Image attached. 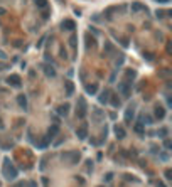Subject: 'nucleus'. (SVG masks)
I'll list each match as a JSON object with an SVG mask.
<instances>
[{"instance_id": "e433bc0d", "label": "nucleus", "mask_w": 172, "mask_h": 187, "mask_svg": "<svg viewBox=\"0 0 172 187\" xmlns=\"http://www.w3.org/2000/svg\"><path fill=\"white\" fill-rule=\"evenodd\" d=\"M100 187H101V186H100Z\"/></svg>"}, {"instance_id": "9b49d317", "label": "nucleus", "mask_w": 172, "mask_h": 187, "mask_svg": "<svg viewBox=\"0 0 172 187\" xmlns=\"http://www.w3.org/2000/svg\"><path fill=\"white\" fill-rule=\"evenodd\" d=\"M118 88H120V91L125 94V96H128V94H130V86H128V83H125V81H123V83L118 84Z\"/></svg>"}, {"instance_id": "5701e85b", "label": "nucleus", "mask_w": 172, "mask_h": 187, "mask_svg": "<svg viewBox=\"0 0 172 187\" xmlns=\"http://www.w3.org/2000/svg\"><path fill=\"white\" fill-rule=\"evenodd\" d=\"M135 76H137V73L133 69H128V71H127V79H135Z\"/></svg>"}, {"instance_id": "a878e982", "label": "nucleus", "mask_w": 172, "mask_h": 187, "mask_svg": "<svg viewBox=\"0 0 172 187\" xmlns=\"http://www.w3.org/2000/svg\"><path fill=\"white\" fill-rule=\"evenodd\" d=\"M165 14H169V12H165V10H157V12H155V15H157V17H164Z\"/></svg>"}, {"instance_id": "6e6552de", "label": "nucleus", "mask_w": 172, "mask_h": 187, "mask_svg": "<svg viewBox=\"0 0 172 187\" xmlns=\"http://www.w3.org/2000/svg\"><path fill=\"white\" fill-rule=\"evenodd\" d=\"M61 27H63L64 31H74V29H76V24H74V20L68 19V20H64L63 24H61Z\"/></svg>"}, {"instance_id": "f704fd0d", "label": "nucleus", "mask_w": 172, "mask_h": 187, "mask_svg": "<svg viewBox=\"0 0 172 187\" xmlns=\"http://www.w3.org/2000/svg\"><path fill=\"white\" fill-rule=\"evenodd\" d=\"M0 128H4V121H2V118H0Z\"/></svg>"}, {"instance_id": "473e14b6", "label": "nucleus", "mask_w": 172, "mask_h": 187, "mask_svg": "<svg viewBox=\"0 0 172 187\" xmlns=\"http://www.w3.org/2000/svg\"><path fill=\"white\" fill-rule=\"evenodd\" d=\"M0 15H5V9H2V7H0Z\"/></svg>"}, {"instance_id": "2eb2a0df", "label": "nucleus", "mask_w": 172, "mask_h": 187, "mask_svg": "<svg viewBox=\"0 0 172 187\" xmlns=\"http://www.w3.org/2000/svg\"><path fill=\"white\" fill-rule=\"evenodd\" d=\"M110 98H111V101H110V103L113 104L115 108H116V106H120V104H121V101H120V96H116V94H113V96H111V94H110Z\"/></svg>"}, {"instance_id": "f03ea898", "label": "nucleus", "mask_w": 172, "mask_h": 187, "mask_svg": "<svg viewBox=\"0 0 172 187\" xmlns=\"http://www.w3.org/2000/svg\"><path fill=\"white\" fill-rule=\"evenodd\" d=\"M76 116H78V118H84V116H86V101H84V98H79L78 99V106H76Z\"/></svg>"}, {"instance_id": "7ed1b4c3", "label": "nucleus", "mask_w": 172, "mask_h": 187, "mask_svg": "<svg viewBox=\"0 0 172 187\" xmlns=\"http://www.w3.org/2000/svg\"><path fill=\"white\" fill-rule=\"evenodd\" d=\"M22 83V79L17 76V74H12V76H9L7 78V84H10V86H14V88H19Z\"/></svg>"}, {"instance_id": "a211bd4d", "label": "nucleus", "mask_w": 172, "mask_h": 187, "mask_svg": "<svg viewBox=\"0 0 172 187\" xmlns=\"http://www.w3.org/2000/svg\"><path fill=\"white\" fill-rule=\"evenodd\" d=\"M118 10V7H111V9H108V10L105 12V17L108 19V20H111V15H113V12Z\"/></svg>"}, {"instance_id": "ddd939ff", "label": "nucleus", "mask_w": 172, "mask_h": 187, "mask_svg": "<svg viewBox=\"0 0 172 187\" xmlns=\"http://www.w3.org/2000/svg\"><path fill=\"white\" fill-rule=\"evenodd\" d=\"M164 116H165V110L162 108V106H155V118L162 120Z\"/></svg>"}, {"instance_id": "423d86ee", "label": "nucleus", "mask_w": 172, "mask_h": 187, "mask_svg": "<svg viewBox=\"0 0 172 187\" xmlns=\"http://www.w3.org/2000/svg\"><path fill=\"white\" fill-rule=\"evenodd\" d=\"M69 108H71V106H69V103H64V104H59V106L56 108V111L61 115V116H66V115L69 113Z\"/></svg>"}, {"instance_id": "393cba45", "label": "nucleus", "mask_w": 172, "mask_h": 187, "mask_svg": "<svg viewBox=\"0 0 172 187\" xmlns=\"http://www.w3.org/2000/svg\"><path fill=\"white\" fill-rule=\"evenodd\" d=\"M171 140H169V138H164V147H165V148H171Z\"/></svg>"}, {"instance_id": "f3484780", "label": "nucleus", "mask_w": 172, "mask_h": 187, "mask_svg": "<svg viewBox=\"0 0 172 187\" xmlns=\"http://www.w3.org/2000/svg\"><path fill=\"white\" fill-rule=\"evenodd\" d=\"M96 91H98V86H96V84H88V86H86V93L88 94H94Z\"/></svg>"}, {"instance_id": "bb28decb", "label": "nucleus", "mask_w": 172, "mask_h": 187, "mask_svg": "<svg viewBox=\"0 0 172 187\" xmlns=\"http://www.w3.org/2000/svg\"><path fill=\"white\" fill-rule=\"evenodd\" d=\"M167 131H169L167 128H162V130L159 131V137H165V135H167Z\"/></svg>"}, {"instance_id": "dca6fc26", "label": "nucleus", "mask_w": 172, "mask_h": 187, "mask_svg": "<svg viewBox=\"0 0 172 187\" xmlns=\"http://www.w3.org/2000/svg\"><path fill=\"white\" fill-rule=\"evenodd\" d=\"M94 44H96V41H94L93 37H91V36H86V47H88V49H93Z\"/></svg>"}, {"instance_id": "cd10ccee", "label": "nucleus", "mask_w": 172, "mask_h": 187, "mask_svg": "<svg viewBox=\"0 0 172 187\" xmlns=\"http://www.w3.org/2000/svg\"><path fill=\"white\" fill-rule=\"evenodd\" d=\"M135 130H137V131H138V133H142V131H143V130H142V123H137V126H135Z\"/></svg>"}, {"instance_id": "2f4dec72", "label": "nucleus", "mask_w": 172, "mask_h": 187, "mask_svg": "<svg viewBox=\"0 0 172 187\" xmlns=\"http://www.w3.org/2000/svg\"><path fill=\"white\" fill-rule=\"evenodd\" d=\"M157 187H167V186L164 184V182H160V180H159V182H157Z\"/></svg>"}, {"instance_id": "6ab92c4d", "label": "nucleus", "mask_w": 172, "mask_h": 187, "mask_svg": "<svg viewBox=\"0 0 172 187\" xmlns=\"http://www.w3.org/2000/svg\"><path fill=\"white\" fill-rule=\"evenodd\" d=\"M132 10L133 12H140V10H143V5H142L140 2H133V4H132Z\"/></svg>"}, {"instance_id": "7c9ffc66", "label": "nucleus", "mask_w": 172, "mask_h": 187, "mask_svg": "<svg viewBox=\"0 0 172 187\" xmlns=\"http://www.w3.org/2000/svg\"><path fill=\"white\" fill-rule=\"evenodd\" d=\"M42 17H44V19H47V17H49V12L44 10V12H42Z\"/></svg>"}, {"instance_id": "4be33fe9", "label": "nucleus", "mask_w": 172, "mask_h": 187, "mask_svg": "<svg viewBox=\"0 0 172 187\" xmlns=\"http://www.w3.org/2000/svg\"><path fill=\"white\" fill-rule=\"evenodd\" d=\"M73 93H74V84L73 83H68V84H66V94L71 96Z\"/></svg>"}, {"instance_id": "b1692460", "label": "nucleus", "mask_w": 172, "mask_h": 187, "mask_svg": "<svg viewBox=\"0 0 172 187\" xmlns=\"http://www.w3.org/2000/svg\"><path fill=\"white\" fill-rule=\"evenodd\" d=\"M76 42H78V37H76V36H71V39H69V44H71V47H76Z\"/></svg>"}, {"instance_id": "f257e3e1", "label": "nucleus", "mask_w": 172, "mask_h": 187, "mask_svg": "<svg viewBox=\"0 0 172 187\" xmlns=\"http://www.w3.org/2000/svg\"><path fill=\"white\" fill-rule=\"evenodd\" d=\"M4 177H5L7 180H14L17 177V169L10 164V160L7 159L5 160V167H4Z\"/></svg>"}, {"instance_id": "f8f14e48", "label": "nucleus", "mask_w": 172, "mask_h": 187, "mask_svg": "<svg viewBox=\"0 0 172 187\" xmlns=\"http://www.w3.org/2000/svg\"><path fill=\"white\" fill-rule=\"evenodd\" d=\"M133 113H135L133 106L127 108V111H125V121H127V123H130V121H132V118H133Z\"/></svg>"}, {"instance_id": "4468645a", "label": "nucleus", "mask_w": 172, "mask_h": 187, "mask_svg": "<svg viewBox=\"0 0 172 187\" xmlns=\"http://www.w3.org/2000/svg\"><path fill=\"white\" fill-rule=\"evenodd\" d=\"M44 71H46L47 76H51V78H54L56 76V71H54V68L52 66H47V64H44Z\"/></svg>"}, {"instance_id": "c9c22d12", "label": "nucleus", "mask_w": 172, "mask_h": 187, "mask_svg": "<svg viewBox=\"0 0 172 187\" xmlns=\"http://www.w3.org/2000/svg\"><path fill=\"white\" fill-rule=\"evenodd\" d=\"M19 187H22V186H19Z\"/></svg>"}, {"instance_id": "9d476101", "label": "nucleus", "mask_w": 172, "mask_h": 187, "mask_svg": "<svg viewBox=\"0 0 172 187\" xmlns=\"http://www.w3.org/2000/svg\"><path fill=\"white\" fill-rule=\"evenodd\" d=\"M115 135H116V138H125L127 137V131H125V128H123V126H116V128H115Z\"/></svg>"}, {"instance_id": "1a4fd4ad", "label": "nucleus", "mask_w": 172, "mask_h": 187, "mask_svg": "<svg viewBox=\"0 0 172 187\" xmlns=\"http://www.w3.org/2000/svg\"><path fill=\"white\" fill-rule=\"evenodd\" d=\"M57 133H59V126H57V125H51V126H49V131H47V138L52 140V137H56Z\"/></svg>"}, {"instance_id": "aec40b11", "label": "nucleus", "mask_w": 172, "mask_h": 187, "mask_svg": "<svg viewBox=\"0 0 172 187\" xmlns=\"http://www.w3.org/2000/svg\"><path fill=\"white\" fill-rule=\"evenodd\" d=\"M17 99H19V104H20L22 108L26 110V108H27V98H26V96H24V94H20V96H19Z\"/></svg>"}, {"instance_id": "412c9836", "label": "nucleus", "mask_w": 172, "mask_h": 187, "mask_svg": "<svg viewBox=\"0 0 172 187\" xmlns=\"http://www.w3.org/2000/svg\"><path fill=\"white\" fill-rule=\"evenodd\" d=\"M36 5H37V9L44 10V9L47 7V0H36Z\"/></svg>"}, {"instance_id": "20e7f679", "label": "nucleus", "mask_w": 172, "mask_h": 187, "mask_svg": "<svg viewBox=\"0 0 172 187\" xmlns=\"http://www.w3.org/2000/svg\"><path fill=\"white\" fill-rule=\"evenodd\" d=\"M76 137H78V140H84V138L88 137V126H86V125L79 126L78 130H76Z\"/></svg>"}, {"instance_id": "c85d7f7f", "label": "nucleus", "mask_w": 172, "mask_h": 187, "mask_svg": "<svg viewBox=\"0 0 172 187\" xmlns=\"http://www.w3.org/2000/svg\"><path fill=\"white\" fill-rule=\"evenodd\" d=\"M165 177L169 179V180H171V179H172V172H171V170H165Z\"/></svg>"}, {"instance_id": "0eeeda50", "label": "nucleus", "mask_w": 172, "mask_h": 187, "mask_svg": "<svg viewBox=\"0 0 172 187\" xmlns=\"http://www.w3.org/2000/svg\"><path fill=\"white\" fill-rule=\"evenodd\" d=\"M110 94H111V93H110V89H105L103 93L98 96V101H100L101 104H106V103L110 101Z\"/></svg>"}, {"instance_id": "72a5a7b5", "label": "nucleus", "mask_w": 172, "mask_h": 187, "mask_svg": "<svg viewBox=\"0 0 172 187\" xmlns=\"http://www.w3.org/2000/svg\"><path fill=\"white\" fill-rule=\"evenodd\" d=\"M155 2H159V4H167L169 0H155Z\"/></svg>"}, {"instance_id": "39448f33", "label": "nucleus", "mask_w": 172, "mask_h": 187, "mask_svg": "<svg viewBox=\"0 0 172 187\" xmlns=\"http://www.w3.org/2000/svg\"><path fill=\"white\" fill-rule=\"evenodd\" d=\"M66 159V160H69L71 164H76V162L79 160V153H76V152H69V153H66V155H63V160Z\"/></svg>"}, {"instance_id": "c756f323", "label": "nucleus", "mask_w": 172, "mask_h": 187, "mask_svg": "<svg viewBox=\"0 0 172 187\" xmlns=\"http://www.w3.org/2000/svg\"><path fill=\"white\" fill-rule=\"evenodd\" d=\"M29 187H37V182L36 180H31V182H29Z\"/></svg>"}]
</instances>
